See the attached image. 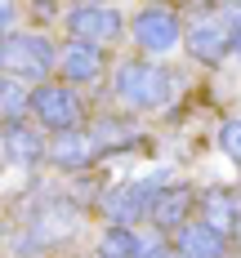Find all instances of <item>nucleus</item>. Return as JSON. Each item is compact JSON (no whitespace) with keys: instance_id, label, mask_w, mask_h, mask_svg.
<instances>
[{"instance_id":"f257e3e1","label":"nucleus","mask_w":241,"mask_h":258,"mask_svg":"<svg viewBox=\"0 0 241 258\" xmlns=\"http://www.w3.org/2000/svg\"><path fill=\"white\" fill-rule=\"evenodd\" d=\"M116 94L130 107H165L170 103V72L157 62H121Z\"/></svg>"},{"instance_id":"f03ea898","label":"nucleus","mask_w":241,"mask_h":258,"mask_svg":"<svg viewBox=\"0 0 241 258\" xmlns=\"http://www.w3.org/2000/svg\"><path fill=\"white\" fill-rule=\"evenodd\" d=\"M31 111H36V120L54 134H72L80 125V103L76 94L67 89V85H40L36 94H31Z\"/></svg>"},{"instance_id":"7ed1b4c3","label":"nucleus","mask_w":241,"mask_h":258,"mask_svg":"<svg viewBox=\"0 0 241 258\" xmlns=\"http://www.w3.org/2000/svg\"><path fill=\"white\" fill-rule=\"evenodd\" d=\"M54 62H58V53H54L50 40H40V36H5V67L14 76L40 80V76H50Z\"/></svg>"},{"instance_id":"20e7f679","label":"nucleus","mask_w":241,"mask_h":258,"mask_svg":"<svg viewBox=\"0 0 241 258\" xmlns=\"http://www.w3.org/2000/svg\"><path fill=\"white\" fill-rule=\"evenodd\" d=\"M67 31L80 45H99V40H116L121 36V14L107 5H76L67 14Z\"/></svg>"},{"instance_id":"39448f33","label":"nucleus","mask_w":241,"mask_h":258,"mask_svg":"<svg viewBox=\"0 0 241 258\" xmlns=\"http://www.w3.org/2000/svg\"><path fill=\"white\" fill-rule=\"evenodd\" d=\"M134 40H138V49L148 53H165L179 45V18H174V9H143L138 18H134Z\"/></svg>"},{"instance_id":"423d86ee","label":"nucleus","mask_w":241,"mask_h":258,"mask_svg":"<svg viewBox=\"0 0 241 258\" xmlns=\"http://www.w3.org/2000/svg\"><path fill=\"white\" fill-rule=\"evenodd\" d=\"M152 201H157V187L152 182H125V187L107 191L103 214L112 218V227H130L138 214H152Z\"/></svg>"},{"instance_id":"0eeeda50","label":"nucleus","mask_w":241,"mask_h":258,"mask_svg":"<svg viewBox=\"0 0 241 258\" xmlns=\"http://www.w3.org/2000/svg\"><path fill=\"white\" fill-rule=\"evenodd\" d=\"M187 49H192V58H197V62H206V67L223 62V53L232 49V27L197 23L192 31H187Z\"/></svg>"},{"instance_id":"6e6552de","label":"nucleus","mask_w":241,"mask_h":258,"mask_svg":"<svg viewBox=\"0 0 241 258\" xmlns=\"http://www.w3.org/2000/svg\"><path fill=\"white\" fill-rule=\"evenodd\" d=\"M187 209H192V187H183V182H174V187H161L157 201H152V223L157 227H165V232H183V218Z\"/></svg>"},{"instance_id":"1a4fd4ad","label":"nucleus","mask_w":241,"mask_h":258,"mask_svg":"<svg viewBox=\"0 0 241 258\" xmlns=\"http://www.w3.org/2000/svg\"><path fill=\"white\" fill-rule=\"evenodd\" d=\"M58 67H63V76L72 80V85H80V80H94L99 72H103V53H99V45L72 40L67 49L58 53Z\"/></svg>"},{"instance_id":"9d476101","label":"nucleus","mask_w":241,"mask_h":258,"mask_svg":"<svg viewBox=\"0 0 241 258\" xmlns=\"http://www.w3.org/2000/svg\"><path fill=\"white\" fill-rule=\"evenodd\" d=\"M179 249H183V258H223V236L206 223H192L179 232Z\"/></svg>"},{"instance_id":"9b49d317","label":"nucleus","mask_w":241,"mask_h":258,"mask_svg":"<svg viewBox=\"0 0 241 258\" xmlns=\"http://www.w3.org/2000/svg\"><path fill=\"white\" fill-rule=\"evenodd\" d=\"M40 156H45V147H40V138H36L31 129L5 125V160H9V165H36Z\"/></svg>"},{"instance_id":"f8f14e48","label":"nucleus","mask_w":241,"mask_h":258,"mask_svg":"<svg viewBox=\"0 0 241 258\" xmlns=\"http://www.w3.org/2000/svg\"><path fill=\"white\" fill-rule=\"evenodd\" d=\"M201 205H206V227H214L219 236L237 227V196H232V191L214 187V191H206V196H201Z\"/></svg>"},{"instance_id":"ddd939ff","label":"nucleus","mask_w":241,"mask_h":258,"mask_svg":"<svg viewBox=\"0 0 241 258\" xmlns=\"http://www.w3.org/2000/svg\"><path fill=\"white\" fill-rule=\"evenodd\" d=\"M50 160L67 165V169H80V165H89V160H94V143H89L85 134H63V138L50 147Z\"/></svg>"},{"instance_id":"4468645a","label":"nucleus","mask_w":241,"mask_h":258,"mask_svg":"<svg viewBox=\"0 0 241 258\" xmlns=\"http://www.w3.org/2000/svg\"><path fill=\"white\" fill-rule=\"evenodd\" d=\"M99 254L103 258H138L143 245H138V236H134L130 227H107L103 240H99Z\"/></svg>"},{"instance_id":"2eb2a0df","label":"nucleus","mask_w":241,"mask_h":258,"mask_svg":"<svg viewBox=\"0 0 241 258\" xmlns=\"http://www.w3.org/2000/svg\"><path fill=\"white\" fill-rule=\"evenodd\" d=\"M0 94H5V120H9V125H18V116L31 107V98H23V89H18L14 80H5V89H0Z\"/></svg>"},{"instance_id":"dca6fc26","label":"nucleus","mask_w":241,"mask_h":258,"mask_svg":"<svg viewBox=\"0 0 241 258\" xmlns=\"http://www.w3.org/2000/svg\"><path fill=\"white\" fill-rule=\"evenodd\" d=\"M219 147L232 156V160H241V120H228V125L219 129Z\"/></svg>"},{"instance_id":"f3484780","label":"nucleus","mask_w":241,"mask_h":258,"mask_svg":"<svg viewBox=\"0 0 241 258\" xmlns=\"http://www.w3.org/2000/svg\"><path fill=\"white\" fill-rule=\"evenodd\" d=\"M232 53L241 58V14H237V27H232Z\"/></svg>"}]
</instances>
